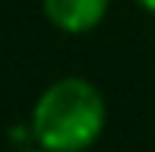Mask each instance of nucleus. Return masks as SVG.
Here are the masks:
<instances>
[{"mask_svg": "<svg viewBox=\"0 0 155 152\" xmlns=\"http://www.w3.org/2000/svg\"><path fill=\"white\" fill-rule=\"evenodd\" d=\"M108 124L101 89L86 76H60L38 95L32 108V140L51 152H86Z\"/></svg>", "mask_w": 155, "mask_h": 152, "instance_id": "1", "label": "nucleus"}, {"mask_svg": "<svg viewBox=\"0 0 155 152\" xmlns=\"http://www.w3.org/2000/svg\"><path fill=\"white\" fill-rule=\"evenodd\" d=\"M111 0H41L45 19L57 32L67 35H86L95 32L108 16Z\"/></svg>", "mask_w": 155, "mask_h": 152, "instance_id": "2", "label": "nucleus"}, {"mask_svg": "<svg viewBox=\"0 0 155 152\" xmlns=\"http://www.w3.org/2000/svg\"><path fill=\"white\" fill-rule=\"evenodd\" d=\"M133 3L139 6L143 13H149V16H155V0H133Z\"/></svg>", "mask_w": 155, "mask_h": 152, "instance_id": "3", "label": "nucleus"}, {"mask_svg": "<svg viewBox=\"0 0 155 152\" xmlns=\"http://www.w3.org/2000/svg\"><path fill=\"white\" fill-rule=\"evenodd\" d=\"M29 152H51V149H41V146H35V149H29Z\"/></svg>", "mask_w": 155, "mask_h": 152, "instance_id": "4", "label": "nucleus"}]
</instances>
